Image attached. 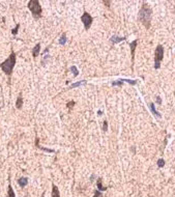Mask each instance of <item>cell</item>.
I'll return each instance as SVG.
<instances>
[{"label": "cell", "mask_w": 175, "mask_h": 197, "mask_svg": "<svg viewBox=\"0 0 175 197\" xmlns=\"http://www.w3.org/2000/svg\"><path fill=\"white\" fill-rule=\"evenodd\" d=\"M151 18H152V9H150V6L147 3L143 2L140 11H139V14H138V20L143 24L146 29H149L150 25H151Z\"/></svg>", "instance_id": "obj_1"}, {"label": "cell", "mask_w": 175, "mask_h": 197, "mask_svg": "<svg viewBox=\"0 0 175 197\" xmlns=\"http://www.w3.org/2000/svg\"><path fill=\"white\" fill-rule=\"evenodd\" d=\"M16 58H17L16 53L13 51L9 58L5 59V61H3L0 63L1 70H2V71L5 73V75H7L9 77L12 76L13 70H14V67H15V65H16Z\"/></svg>", "instance_id": "obj_2"}, {"label": "cell", "mask_w": 175, "mask_h": 197, "mask_svg": "<svg viewBox=\"0 0 175 197\" xmlns=\"http://www.w3.org/2000/svg\"><path fill=\"white\" fill-rule=\"evenodd\" d=\"M27 6H28V9H30V12L32 13L33 18H34L35 20L41 18L43 9H41L39 1H38V0H30L29 2H28V4H27Z\"/></svg>", "instance_id": "obj_3"}, {"label": "cell", "mask_w": 175, "mask_h": 197, "mask_svg": "<svg viewBox=\"0 0 175 197\" xmlns=\"http://www.w3.org/2000/svg\"><path fill=\"white\" fill-rule=\"evenodd\" d=\"M164 58V47L162 45H158L155 51V69L159 70L161 68V61Z\"/></svg>", "instance_id": "obj_4"}, {"label": "cell", "mask_w": 175, "mask_h": 197, "mask_svg": "<svg viewBox=\"0 0 175 197\" xmlns=\"http://www.w3.org/2000/svg\"><path fill=\"white\" fill-rule=\"evenodd\" d=\"M81 21H82V23L84 24V29L88 30L89 28H90L91 24H92L93 18H92L87 12H84V14L81 16Z\"/></svg>", "instance_id": "obj_5"}, {"label": "cell", "mask_w": 175, "mask_h": 197, "mask_svg": "<svg viewBox=\"0 0 175 197\" xmlns=\"http://www.w3.org/2000/svg\"><path fill=\"white\" fill-rule=\"evenodd\" d=\"M137 45H138V40H135L134 42H132L131 44H130V48H131V55H132V63H134V60H135V51H136Z\"/></svg>", "instance_id": "obj_6"}, {"label": "cell", "mask_w": 175, "mask_h": 197, "mask_svg": "<svg viewBox=\"0 0 175 197\" xmlns=\"http://www.w3.org/2000/svg\"><path fill=\"white\" fill-rule=\"evenodd\" d=\"M51 197H60L59 189L55 184H52V192H51Z\"/></svg>", "instance_id": "obj_7"}, {"label": "cell", "mask_w": 175, "mask_h": 197, "mask_svg": "<svg viewBox=\"0 0 175 197\" xmlns=\"http://www.w3.org/2000/svg\"><path fill=\"white\" fill-rule=\"evenodd\" d=\"M22 105H23V97H22V92L19 94V97L17 99V102H16V106L18 109L22 108Z\"/></svg>", "instance_id": "obj_8"}, {"label": "cell", "mask_w": 175, "mask_h": 197, "mask_svg": "<svg viewBox=\"0 0 175 197\" xmlns=\"http://www.w3.org/2000/svg\"><path fill=\"white\" fill-rule=\"evenodd\" d=\"M6 197H16V193H15V191H14V189H13L11 182H9V188H7V195H6Z\"/></svg>", "instance_id": "obj_9"}, {"label": "cell", "mask_w": 175, "mask_h": 197, "mask_svg": "<svg viewBox=\"0 0 175 197\" xmlns=\"http://www.w3.org/2000/svg\"><path fill=\"white\" fill-rule=\"evenodd\" d=\"M39 51H41V44L38 43V44L35 45V47L33 48V50H32V55H33V57H36V56H38V54H39Z\"/></svg>", "instance_id": "obj_10"}, {"label": "cell", "mask_w": 175, "mask_h": 197, "mask_svg": "<svg viewBox=\"0 0 175 197\" xmlns=\"http://www.w3.org/2000/svg\"><path fill=\"white\" fill-rule=\"evenodd\" d=\"M18 184H19L20 187L24 188V187L28 184V179H27V177H20V179H18Z\"/></svg>", "instance_id": "obj_11"}, {"label": "cell", "mask_w": 175, "mask_h": 197, "mask_svg": "<svg viewBox=\"0 0 175 197\" xmlns=\"http://www.w3.org/2000/svg\"><path fill=\"white\" fill-rule=\"evenodd\" d=\"M124 40H126V36H123V38H118V36H113L111 38H110V41H111L113 44H117V43H120V42L124 41Z\"/></svg>", "instance_id": "obj_12"}, {"label": "cell", "mask_w": 175, "mask_h": 197, "mask_svg": "<svg viewBox=\"0 0 175 197\" xmlns=\"http://www.w3.org/2000/svg\"><path fill=\"white\" fill-rule=\"evenodd\" d=\"M149 108H150L151 112L153 113V115H155V116H157L158 118H161L160 112L157 111V110H155V104H153V103H149Z\"/></svg>", "instance_id": "obj_13"}, {"label": "cell", "mask_w": 175, "mask_h": 197, "mask_svg": "<svg viewBox=\"0 0 175 197\" xmlns=\"http://www.w3.org/2000/svg\"><path fill=\"white\" fill-rule=\"evenodd\" d=\"M96 186H97V189H99V191H105V190H107V188H106V187H103L102 179H97V182H96Z\"/></svg>", "instance_id": "obj_14"}, {"label": "cell", "mask_w": 175, "mask_h": 197, "mask_svg": "<svg viewBox=\"0 0 175 197\" xmlns=\"http://www.w3.org/2000/svg\"><path fill=\"white\" fill-rule=\"evenodd\" d=\"M123 82H126V83H130L132 85H136L138 83V80H130V79H121Z\"/></svg>", "instance_id": "obj_15"}, {"label": "cell", "mask_w": 175, "mask_h": 197, "mask_svg": "<svg viewBox=\"0 0 175 197\" xmlns=\"http://www.w3.org/2000/svg\"><path fill=\"white\" fill-rule=\"evenodd\" d=\"M85 83H86V81H85V80H83V81H80V82H77V83H75V84H73V85L70 86L68 89H72V88H75V87H78V86L82 85V84H85Z\"/></svg>", "instance_id": "obj_16"}, {"label": "cell", "mask_w": 175, "mask_h": 197, "mask_svg": "<svg viewBox=\"0 0 175 197\" xmlns=\"http://www.w3.org/2000/svg\"><path fill=\"white\" fill-rule=\"evenodd\" d=\"M65 42H66V34H65V33H63V34L61 36V38H60V40H59V44L64 45V44H65Z\"/></svg>", "instance_id": "obj_17"}, {"label": "cell", "mask_w": 175, "mask_h": 197, "mask_svg": "<svg viewBox=\"0 0 175 197\" xmlns=\"http://www.w3.org/2000/svg\"><path fill=\"white\" fill-rule=\"evenodd\" d=\"M123 84V81L121 79L119 80H117V81H114V82H112V85L113 86H122Z\"/></svg>", "instance_id": "obj_18"}, {"label": "cell", "mask_w": 175, "mask_h": 197, "mask_svg": "<svg viewBox=\"0 0 175 197\" xmlns=\"http://www.w3.org/2000/svg\"><path fill=\"white\" fill-rule=\"evenodd\" d=\"M164 165H165V160L162 159V158H161V159H159L158 160V166H159V167H160V168L164 167Z\"/></svg>", "instance_id": "obj_19"}, {"label": "cell", "mask_w": 175, "mask_h": 197, "mask_svg": "<svg viewBox=\"0 0 175 197\" xmlns=\"http://www.w3.org/2000/svg\"><path fill=\"white\" fill-rule=\"evenodd\" d=\"M70 70L74 72V76H75V77L78 76V73H79V72H78V70H77V68L75 67V65H73V67L70 68Z\"/></svg>", "instance_id": "obj_20"}, {"label": "cell", "mask_w": 175, "mask_h": 197, "mask_svg": "<svg viewBox=\"0 0 175 197\" xmlns=\"http://www.w3.org/2000/svg\"><path fill=\"white\" fill-rule=\"evenodd\" d=\"M103 130H104V131H108V121H104V125H103Z\"/></svg>", "instance_id": "obj_21"}, {"label": "cell", "mask_w": 175, "mask_h": 197, "mask_svg": "<svg viewBox=\"0 0 175 197\" xmlns=\"http://www.w3.org/2000/svg\"><path fill=\"white\" fill-rule=\"evenodd\" d=\"M19 28H20V24H17V26H16L15 29H13V30H12V33H13V34H17L18 29H19Z\"/></svg>", "instance_id": "obj_22"}, {"label": "cell", "mask_w": 175, "mask_h": 197, "mask_svg": "<svg viewBox=\"0 0 175 197\" xmlns=\"http://www.w3.org/2000/svg\"><path fill=\"white\" fill-rule=\"evenodd\" d=\"M74 105H75V102H68V103H67V107H68V108H72V107L74 106Z\"/></svg>", "instance_id": "obj_23"}, {"label": "cell", "mask_w": 175, "mask_h": 197, "mask_svg": "<svg viewBox=\"0 0 175 197\" xmlns=\"http://www.w3.org/2000/svg\"><path fill=\"white\" fill-rule=\"evenodd\" d=\"M99 196H102V193H99V191H95V193H94V197H99Z\"/></svg>", "instance_id": "obj_24"}, {"label": "cell", "mask_w": 175, "mask_h": 197, "mask_svg": "<svg viewBox=\"0 0 175 197\" xmlns=\"http://www.w3.org/2000/svg\"><path fill=\"white\" fill-rule=\"evenodd\" d=\"M103 3H104V4H106V5L108 6H110V4H111V1H103Z\"/></svg>", "instance_id": "obj_25"}, {"label": "cell", "mask_w": 175, "mask_h": 197, "mask_svg": "<svg viewBox=\"0 0 175 197\" xmlns=\"http://www.w3.org/2000/svg\"><path fill=\"white\" fill-rule=\"evenodd\" d=\"M157 103L160 104V105H161V103H162V101H161V98H160V97L157 98Z\"/></svg>", "instance_id": "obj_26"}, {"label": "cell", "mask_w": 175, "mask_h": 197, "mask_svg": "<svg viewBox=\"0 0 175 197\" xmlns=\"http://www.w3.org/2000/svg\"><path fill=\"white\" fill-rule=\"evenodd\" d=\"M41 197H45V192L43 193V194H41Z\"/></svg>", "instance_id": "obj_27"}, {"label": "cell", "mask_w": 175, "mask_h": 197, "mask_svg": "<svg viewBox=\"0 0 175 197\" xmlns=\"http://www.w3.org/2000/svg\"><path fill=\"white\" fill-rule=\"evenodd\" d=\"M174 96H175V90H174Z\"/></svg>", "instance_id": "obj_28"}]
</instances>
